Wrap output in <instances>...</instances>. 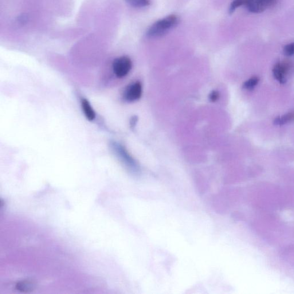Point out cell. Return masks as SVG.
Here are the masks:
<instances>
[{
	"instance_id": "1",
	"label": "cell",
	"mask_w": 294,
	"mask_h": 294,
	"mask_svg": "<svg viewBox=\"0 0 294 294\" xmlns=\"http://www.w3.org/2000/svg\"><path fill=\"white\" fill-rule=\"evenodd\" d=\"M178 23L179 18L177 16H168L152 25L147 31V36L150 38L162 37L177 26Z\"/></svg>"
},
{
	"instance_id": "2",
	"label": "cell",
	"mask_w": 294,
	"mask_h": 294,
	"mask_svg": "<svg viewBox=\"0 0 294 294\" xmlns=\"http://www.w3.org/2000/svg\"><path fill=\"white\" fill-rule=\"evenodd\" d=\"M113 154L115 155L127 170L132 174H138L140 168L135 159L129 154L127 149L122 144L116 142H111L109 144Z\"/></svg>"
},
{
	"instance_id": "3",
	"label": "cell",
	"mask_w": 294,
	"mask_h": 294,
	"mask_svg": "<svg viewBox=\"0 0 294 294\" xmlns=\"http://www.w3.org/2000/svg\"><path fill=\"white\" fill-rule=\"evenodd\" d=\"M132 63L131 59L127 57L116 58L112 64V70L114 75L118 78L126 77L131 72Z\"/></svg>"
},
{
	"instance_id": "4",
	"label": "cell",
	"mask_w": 294,
	"mask_h": 294,
	"mask_svg": "<svg viewBox=\"0 0 294 294\" xmlns=\"http://www.w3.org/2000/svg\"><path fill=\"white\" fill-rule=\"evenodd\" d=\"M277 1V0H248L245 6L250 13L259 14L275 5Z\"/></svg>"
},
{
	"instance_id": "5",
	"label": "cell",
	"mask_w": 294,
	"mask_h": 294,
	"mask_svg": "<svg viewBox=\"0 0 294 294\" xmlns=\"http://www.w3.org/2000/svg\"><path fill=\"white\" fill-rule=\"evenodd\" d=\"M291 64L287 61L277 63L273 68V74L275 79L281 84H284L287 81V76L290 69Z\"/></svg>"
},
{
	"instance_id": "6",
	"label": "cell",
	"mask_w": 294,
	"mask_h": 294,
	"mask_svg": "<svg viewBox=\"0 0 294 294\" xmlns=\"http://www.w3.org/2000/svg\"><path fill=\"white\" fill-rule=\"evenodd\" d=\"M142 95V85L140 82H136L129 85L124 93L125 101L132 103L140 99Z\"/></svg>"
},
{
	"instance_id": "7",
	"label": "cell",
	"mask_w": 294,
	"mask_h": 294,
	"mask_svg": "<svg viewBox=\"0 0 294 294\" xmlns=\"http://www.w3.org/2000/svg\"><path fill=\"white\" fill-rule=\"evenodd\" d=\"M81 108L83 111L86 118L90 121H92L96 119V113L93 109L89 101L86 99L81 100Z\"/></svg>"
},
{
	"instance_id": "8",
	"label": "cell",
	"mask_w": 294,
	"mask_h": 294,
	"mask_svg": "<svg viewBox=\"0 0 294 294\" xmlns=\"http://www.w3.org/2000/svg\"><path fill=\"white\" fill-rule=\"evenodd\" d=\"M35 285L36 284L32 281L23 280L18 282L16 285V288L22 292H30L33 291L35 288Z\"/></svg>"
},
{
	"instance_id": "9",
	"label": "cell",
	"mask_w": 294,
	"mask_h": 294,
	"mask_svg": "<svg viewBox=\"0 0 294 294\" xmlns=\"http://www.w3.org/2000/svg\"><path fill=\"white\" fill-rule=\"evenodd\" d=\"M294 121V112H290L283 116L278 117L273 121L276 125H283Z\"/></svg>"
},
{
	"instance_id": "10",
	"label": "cell",
	"mask_w": 294,
	"mask_h": 294,
	"mask_svg": "<svg viewBox=\"0 0 294 294\" xmlns=\"http://www.w3.org/2000/svg\"><path fill=\"white\" fill-rule=\"evenodd\" d=\"M129 6L135 8H144L150 5L151 0H125Z\"/></svg>"
},
{
	"instance_id": "11",
	"label": "cell",
	"mask_w": 294,
	"mask_h": 294,
	"mask_svg": "<svg viewBox=\"0 0 294 294\" xmlns=\"http://www.w3.org/2000/svg\"><path fill=\"white\" fill-rule=\"evenodd\" d=\"M260 79L258 77H253L245 81L243 84V88L246 90H253L259 82Z\"/></svg>"
},
{
	"instance_id": "12",
	"label": "cell",
	"mask_w": 294,
	"mask_h": 294,
	"mask_svg": "<svg viewBox=\"0 0 294 294\" xmlns=\"http://www.w3.org/2000/svg\"><path fill=\"white\" fill-rule=\"evenodd\" d=\"M247 2H248V0H233L229 7V14H232L238 7L244 5L245 6Z\"/></svg>"
},
{
	"instance_id": "13",
	"label": "cell",
	"mask_w": 294,
	"mask_h": 294,
	"mask_svg": "<svg viewBox=\"0 0 294 294\" xmlns=\"http://www.w3.org/2000/svg\"><path fill=\"white\" fill-rule=\"evenodd\" d=\"M283 53L285 56L291 57L294 55V42L285 45L283 49Z\"/></svg>"
},
{
	"instance_id": "14",
	"label": "cell",
	"mask_w": 294,
	"mask_h": 294,
	"mask_svg": "<svg viewBox=\"0 0 294 294\" xmlns=\"http://www.w3.org/2000/svg\"><path fill=\"white\" fill-rule=\"evenodd\" d=\"M219 94L217 92L214 91L210 94V100L212 101H215L218 100Z\"/></svg>"
}]
</instances>
